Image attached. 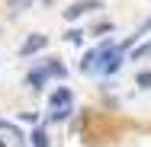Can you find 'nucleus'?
I'll list each match as a JSON object with an SVG mask.
<instances>
[{
    "instance_id": "9d476101",
    "label": "nucleus",
    "mask_w": 151,
    "mask_h": 147,
    "mask_svg": "<svg viewBox=\"0 0 151 147\" xmlns=\"http://www.w3.org/2000/svg\"><path fill=\"white\" fill-rule=\"evenodd\" d=\"M135 83H138L142 89H151V70H142V74L135 77Z\"/></svg>"
},
{
    "instance_id": "39448f33",
    "label": "nucleus",
    "mask_w": 151,
    "mask_h": 147,
    "mask_svg": "<svg viewBox=\"0 0 151 147\" xmlns=\"http://www.w3.org/2000/svg\"><path fill=\"white\" fill-rule=\"evenodd\" d=\"M26 80H29L32 89H42V87H45V80H48V74H45L42 67H35V70H29V77H26Z\"/></svg>"
},
{
    "instance_id": "f257e3e1",
    "label": "nucleus",
    "mask_w": 151,
    "mask_h": 147,
    "mask_svg": "<svg viewBox=\"0 0 151 147\" xmlns=\"http://www.w3.org/2000/svg\"><path fill=\"white\" fill-rule=\"evenodd\" d=\"M93 10H100V0H74L68 10H64V19H81V16H87V13H93Z\"/></svg>"
},
{
    "instance_id": "6e6552de",
    "label": "nucleus",
    "mask_w": 151,
    "mask_h": 147,
    "mask_svg": "<svg viewBox=\"0 0 151 147\" xmlns=\"http://www.w3.org/2000/svg\"><path fill=\"white\" fill-rule=\"evenodd\" d=\"M64 42H68V45H81V42H84V32L81 29H68L64 32Z\"/></svg>"
},
{
    "instance_id": "7ed1b4c3",
    "label": "nucleus",
    "mask_w": 151,
    "mask_h": 147,
    "mask_svg": "<svg viewBox=\"0 0 151 147\" xmlns=\"http://www.w3.org/2000/svg\"><path fill=\"white\" fill-rule=\"evenodd\" d=\"M45 45H48V35H42V32H32L29 38L19 45V55H23V58H32V55H35V51H42Z\"/></svg>"
},
{
    "instance_id": "f8f14e48",
    "label": "nucleus",
    "mask_w": 151,
    "mask_h": 147,
    "mask_svg": "<svg viewBox=\"0 0 151 147\" xmlns=\"http://www.w3.org/2000/svg\"><path fill=\"white\" fill-rule=\"evenodd\" d=\"M113 29V23H96V26H93V35H103V32H109Z\"/></svg>"
},
{
    "instance_id": "423d86ee",
    "label": "nucleus",
    "mask_w": 151,
    "mask_h": 147,
    "mask_svg": "<svg viewBox=\"0 0 151 147\" xmlns=\"http://www.w3.org/2000/svg\"><path fill=\"white\" fill-rule=\"evenodd\" d=\"M29 141H32V147H52V141H48V131L45 128H35L29 134Z\"/></svg>"
},
{
    "instance_id": "0eeeda50",
    "label": "nucleus",
    "mask_w": 151,
    "mask_h": 147,
    "mask_svg": "<svg viewBox=\"0 0 151 147\" xmlns=\"http://www.w3.org/2000/svg\"><path fill=\"white\" fill-rule=\"evenodd\" d=\"M39 3H52V0H6L10 10H32V6H39Z\"/></svg>"
},
{
    "instance_id": "1a4fd4ad",
    "label": "nucleus",
    "mask_w": 151,
    "mask_h": 147,
    "mask_svg": "<svg viewBox=\"0 0 151 147\" xmlns=\"http://www.w3.org/2000/svg\"><path fill=\"white\" fill-rule=\"evenodd\" d=\"M71 112H74V106H68V109H55V112L48 115V121H64V118H71Z\"/></svg>"
},
{
    "instance_id": "9b49d317",
    "label": "nucleus",
    "mask_w": 151,
    "mask_h": 147,
    "mask_svg": "<svg viewBox=\"0 0 151 147\" xmlns=\"http://www.w3.org/2000/svg\"><path fill=\"white\" fill-rule=\"evenodd\" d=\"M151 55V45H142L138 51H132V61H142V58H148Z\"/></svg>"
},
{
    "instance_id": "f03ea898",
    "label": "nucleus",
    "mask_w": 151,
    "mask_h": 147,
    "mask_svg": "<svg viewBox=\"0 0 151 147\" xmlns=\"http://www.w3.org/2000/svg\"><path fill=\"white\" fill-rule=\"evenodd\" d=\"M74 102V89L71 87H58L55 93H48V109L55 112V109H68Z\"/></svg>"
},
{
    "instance_id": "20e7f679",
    "label": "nucleus",
    "mask_w": 151,
    "mask_h": 147,
    "mask_svg": "<svg viewBox=\"0 0 151 147\" xmlns=\"http://www.w3.org/2000/svg\"><path fill=\"white\" fill-rule=\"evenodd\" d=\"M42 70H45L48 77H58V80L68 74V70H64V64H58V58H48V64H42Z\"/></svg>"
}]
</instances>
